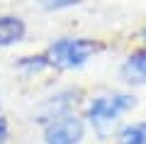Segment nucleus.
Returning a JSON list of instances; mask_svg holds the SVG:
<instances>
[{
    "instance_id": "nucleus-1",
    "label": "nucleus",
    "mask_w": 146,
    "mask_h": 144,
    "mask_svg": "<svg viewBox=\"0 0 146 144\" xmlns=\"http://www.w3.org/2000/svg\"><path fill=\"white\" fill-rule=\"evenodd\" d=\"M95 49H98V44L90 39H58L49 49L46 61L58 68H76V66H83Z\"/></svg>"
},
{
    "instance_id": "nucleus-2",
    "label": "nucleus",
    "mask_w": 146,
    "mask_h": 144,
    "mask_svg": "<svg viewBox=\"0 0 146 144\" xmlns=\"http://www.w3.org/2000/svg\"><path fill=\"white\" fill-rule=\"evenodd\" d=\"M134 105L131 95H100L90 103L88 108V120L95 127H105V125L115 122L124 110H129Z\"/></svg>"
},
{
    "instance_id": "nucleus-3",
    "label": "nucleus",
    "mask_w": 146,
    "mask_h": 144,
    "mask_svg": "<svg viewBox=\"0 0 146 144\" xmlns=\"http://www.w3.org/2000/svg\"><path fill=\"white\" fill-rule=\"evenodd\" d=\"M83 137V122L73 115H61L46 125V144H78Z\"/></svg>"
},
{
    "instance_id": "nucleus-4",
    "label": "nucleus",
    "mask_w": 146,
    "mask_h": 144,
    "mask_svg": "<svg viewBox=\"0 0 146 144\" xmlns=\"http://www.w3.org/2000/svg\"><path fill=\"white\" fill-rule=\"evenodd\" d=\"M25 37V22L20 17H0V46H10Z\"/></svg>"
},
{
    "instance_id": "nucleus-5",
    "label": "nucleus",
    "mask_w": 146,
    "mask_h": 144,
    "mask_svg": "<svg viewBox=\"0 0 146 144\" xmlns=\"http://www.w3.org/2000/svg\"><path fill=\"white\" fill-rule=\"evenodd\" d=\"M122 73L127 81H134V83L146 81V52H139L127 59V64L122 66Z\"/></svg>"
},
{
    "instance_id": "nucleus-6",
    "label": "nucleus",
    "mask_w": 146,
    "mask_h": 144,
    "mask_svg": "<svg viewBox=\"0 0 146 144\" xmlns=\"http://www.w3.org/2000/svg\"><path fill=\"white\" fill-rule=\"evenodd\" d=\"M119 144H146V122L124 127L119 132Z\"/></svg>"
},
{
    "instance_id": "nucleus-7",
    "label": "nucleus",
    "mask_w": 146,
    "mask_h": 144,
    "mask_svg": "<svg viewBox=\"0 0 146 144\" xmlns=\"http://www.w3.org/2000/svg\"><path fill=\"white\" fill-rule=\"evenodd\" d=\"M80 0H42V5L49 7V10H58V7H68V5H76Z\"/></svg>"
},
{
    "instance_id": "nucleus-8",
    "label": "nucleus",
    "mask_w": 146,
    "mask_h": 144,
    "mask_svg": "<svg viewBox=\"0 0 146 144\" xmlns=\"http://www.w3.org/2000/svg\"><path fill=\"white\" fill-rule=\"evenodd\" d=\"M7 139V122H5V117H0V144Z\"/></svg>"
},
{
    "instance_id": "nucleus-9",
    "label": "nucleus",
    "mask_w": 146,
    "mask_h": 144,
    "mask_svg": "<svg viewBox=\"0 0 146 144\" xmlns=\"http://www.w3.org/2000/svg\"><path fill=\"white\" fill-rule=\"evenodd\" d=\"M144 37H146V32H144Z\"/></svg>"
}]
</instances>
